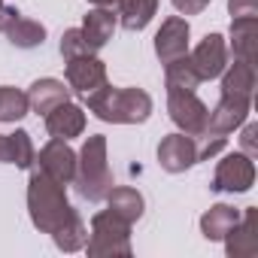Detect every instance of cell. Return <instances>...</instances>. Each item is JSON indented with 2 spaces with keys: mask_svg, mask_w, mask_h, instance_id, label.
<instances>
[{
  "mask_svg": "<svg viewBox=\"0 0 258 258\" xmlns=\"http://www.w3.org/2000/svg\"><path fill=\"white\" fill-rule=\"evenodd\" d=\"M115 25H118V16H115L112 7H94V10H88V16H85V22H82V37H85L88 49H91V52L103 49V46L112 40Z\"/></svg>",
  "mask_w": 258,
  "mask_h": 258,
  "instance_id": "cell-15",
  "label": "cell"
},
{
  "mask_svg": "<svg viewBox=\"0 0 258 258\" xmlns=\"http://www.w3.org/2000/svg\"><path fill=\"white\" fill-rule=\"evenodd\" d=\"M255 182V164L246 152H228L213 173V191H228V195H243Z\"/></svg>",
  "mask_w": 258,
  "mask_h": 258,
  "instance_id": "cell-6",
  "label": "cell"
},
{
  "mask_svg": "<svg viewBox=\"0 0 258 258\" xmlns=\"http://www.w3.org/2000/svg\"><path fill=\"white\" fill-rule=\"evenodd\" d=\"M164 85H167V91H198L201 76L195 73V67H191V61H188V55L164 67Z\"/></svg>",
  "mask_w": 258,
  "mask_h": 258,
  "instance_id": "cell-24",
  "label": "cell"
},
{
  "mask_svg": "<svg viewBox=\"0 0 258 258\" xmlns=\"http://www.w3.org/2000/svg\"><path fill=\"white\" fill-rule=\"evenodd\" d=\"M82 100L100 121L112 124H143L152 115V97L143 88H115L106 82Z\"/></svg>",
  "mask_w": 258,
  "mask_h": 258,
  "instance_id": "cell-2",
  "label": "cell"
},
{
  "mask_svg": "<svg viewBox=\"0 0 258 258\" xmlns=\"http://www.w3.org/2000/svg\"><path fill=\"white\" fill-rule=\"evenodd\" d=\"M173 7L179 16H198L210 7V0H173Z\"/></svg>",
  "mask_w": 258,
  "mask_h": 258,
  "instance_id": "cell-30",
  "label": "cell"
},
{
  "mask_svg": "<svg viewBox=\"0 0 258 258\" xmlns=\"http://www.w3.org/2000/svg\"><path fill=\"white\" fill-rule=\"evenodd\" d=\"M46 131H49V137H58V140L79 137L85 131V109L70 100L58 103L52 112H46Z\"/></svg>",
  "mask_w": 258,
  "mask_h": 258,
  "instance_id": "cell-14",
  "label": "cell"
},
{
  "mask_svg": "<svg viewBox=\"0 0 258 258\" xmlns=\"http://www.w3.org/2000/svg\"><path fill=\"white\" fill-rule=\"evenodd\" d=\"M88 4H91V7H115L118 0H88Z\"/></svg>",
  "mask_w": 258,
  "mask_h": 258,
  "instance_id": "cell-32",
  "label": "cell"
},
{
  "mask_svg": "<svg viewBox=\"0 0 258 258\" xmlns=\"http://www.w3.org/2000/svg\"><path fill=\"white\" fill-rule=\"evenodd\" d=\"M167 112L170 121L188 137H201L207 131V103L195 91H167Z\"/></svg>",
  "mask_w": 258,
  "mask_h": 258,
  "instance_id": "cell-5",
  "label": "cell"
},
{
  "mask_svg": "<svg viewBox=\"0 0 258 258\" xmlns=\"http://www.w3.org/2000/svg\"><path fill=\"white\" fill-rule=\"evenodd\" d=\"M4 34H7V40H10L16 49H37V46L46 43V28H43L40 22H34V19H25L22 13L13 16V22L7 25Z\"/></svg>",
  "mask_w": 258,
  "mask_h": 258,
  "instance_id": "cell-21",
  "label": "cell"
},
{
  "mask_svg": "<svg viewBox=\"0 0 258 258\" xmlns=\"http://www.w3.org/2000/svg\"><path fill=\"white\" fill-rule=\"evenodd\" d=\"M58 52H61V58H64V61L79 58V55H88L91 49H88V43H85V37H82V28H67V31L61 34Z\"/></svg>",
  "mask_w": 258,
  "mask_h": 258,
  "instance_id": "cell-27",
  "label": "cell"
},
{
  "mask_svg": "<svg viewBox=\"0 0 258 258\" xmlns=\"http://www.w3.org/2000/svg\"><path fill=\"white\" fill-rule=\"evenodd\" d=\"M255 49H258V16L231 19V52H234V58L255 64Z\"/></svg>",
  "mask_w": 258,
  "mask_h": 258,
  "instance_id": "cell-18",
  "label": "cell"
},
{
  "mask_svg": "<svg viewBox=\"0 0 258 258\" xmlns=\"http://www.w3.org/2000/svg\"><path fill=\"white\" fill-rule=\"evenodd\" d=\"M67 85L79 97H88L91 91H97L100 85H106V64L94 52L70 58L67 61Z\"/></svg>",
  "mask_w": 258,
  "mask_h": 258,
  "instance_id": "cell-10",
  "label": "cell"
},
{
  "mask_svg": "<svg viewBox=\"0 0 258 258\" xmlns=\"http://www.w3.org/2000/svg\"><path fill=\"white\" fill-rule=\"evenodd\" d=\"M222 94L252 100V94H255V64L234 58V64H228L222 70Z\"/></svg>",
  "mask_w": 258,
  "mask_h": 258,
  "instance_id": "cell-17",
  "label": "cell"
},
{
  "mask_svg": "<svg viewBox=\"0 0 258 258\" xmlns=\"http://www.w3.org/2000/svg\"><path fill=\"white\" fill-rule=\"evenodd\" d=\"M222 240H225V252L231 258H252V255H258V207L240 210L237 225Z\"/></svg>",
  "mask_w": 258,
  "mask_h": 258,
  "instance_id": "cell-11",
  "label": "cell"
},
{
  "mask_svg": "<svg viewBox=\"0 0 258 258\" xmlns=\"http://www.w3.org/2000/svg\"><path fill=\"white\" fill-rule=\"evenodd\" d=\"M73 185L76 195L88 204H97L109 195V188L115 185L112 170L106 164V137L103 134H91L85 140V146L76 152V173H73Z\"/></svg>",
  "mask_w": 258,
  "mask_h": 258,
  "instance_id": "cell-3",
  "label": "cell"
},
{
  "mask_svg": "<svg viewBox=\"0 0 258 258\" xmlns=\"http://www.w3.org/2000/svg\"><path fill=\"white\" fill-rule=\"evenodd\" d=\"M188 61H191L195 73L201 76V82H210V79L222 76V70L228 67V43H225V37L222 34H207L198 43V49L188 55Z\"/></svg>",
  "mask_w": 258,
  "mask_h": 258,
  "instance_id": "cell-9",
  "label": "cell"
},
{
  "mask_svg": "<svg viewBox=\"0 0 258 258\" xmlns=\"http://www.w3.org/2000/svg\"><path fill=\"white\" fill-rule=\"evenodd\" d=\"M188 37H191V28H188V22L182 16L164 19L158 34H155V55H158V61L167 67V64L185 58L188 55Z\"/></svg>",
  "mask_w": 258,
  "mask_h": 258,
  "instance_id": "cell-8",
  "label": "cell"
},
{
  "mask_svg": "<svg viewBox=\"0 0 258 258\" xmlns=\"http://www.w3.org/2000/svg\"><path fill=\"white\" fill-rule=\"evenodd\" d=\"M37 152L31 143L28 131H16V134H0V161L4 164H16L22 170H28L34 164Z\"/></svg>",
  "mask_w": 258,
  "mask_h": 258,
  "instance_id": "cell-20",
  "label": "cell"
},
{
  "mask_svg": "<svg viewBox=\"0 0 258 258\" xmlns=\"http://www.w3.org/2000/svg\"><path fill=\"white\" fill-rule=\"evenodd\" d=\"M16 13H19V10H13V7H7V4H4V0H0V34H4V31H7V25L13 22V16H16Z\"/></svg>",
  "mask_w": 258,
  "mask_h": 258,
  "instance_id": "cell-31",
  "label": "cell"
},
{
  "mask_svg": "<svg viewBox=\"0 0 258 258\" xmlns=\"http://www.w3.org/2000/svg\"><path fill=\"white\" fill-rule=\"evenodd\" d=\"M118 25L124 31H143L158 13V0H118Z\"/></svg>",
  "mask_w": 258,
  "mask_h": 258,
  "instance_id": "cell-23",
  "label": "cell"
},
{
  "mask_svg": "<svg viewBox=\"0 0 258 258\" xmlns=\"http://www.w3.org/2000/svg\"><path fill=\"white\" fill-rule=\"evenodd\" d=\"M249 106H252V100H246V97H228V94H222L219 103L207 115V131L204 134H219V137L234 134L237 127L249 118Z\"/></svg>",
  "mask_w": 258,
  "mask_h": 258,
  "instance_id": "cell-12",
  "label": "cell"
},
{
  "mask_svg": "<svg viewBox=\"0 0 258 258\" xmlns=\"http://www.w3.org/2000/svg\"><path fill=\"white\" fill-rule=\"evenodd\" d=\"M228 13H231V19L258 16V0H228Z\"/></svg>",
  "mask_w": 258,
  "mask_h": 258,
  "instance_id": "cell-29",
  "label": "cell"
},
{
  "mask_svg": "<svg viewBox=\"0 0 258 258\" xmlns=\"http://www.w3.org/2000/svg\"><path fill=\"white\" fill-rule=\"evenodd\" d=\"M67 100H70V88H67L61 79H52V76L37 79V82L31 85V91H28V103H31V109L40 112V115L52 112L58 103H67Z\"/></svg>",
  "mask_w": 258,
  "mask_h": 258,
  "instance_id": "cell-16",
  "label": "cell"
},
{
  "mask_svg": "<svg viewBox=\"0 0 258 258\" xmlns=\"http://www.w3.org/2000/svg\"><path fill=\"white\" fill-rule=\"evenodd\" d=\"M85 249L91 258H103V255H131V225L124 219H118L115 213L103 210L91 216V234L85 240Z\"/></svg>",
  "mask_w": 258,
  "mask_h": 258,
  "instance_id": "cell-4",
  "label": "cell"
},
{
  "mask_svg": "<svg viewBox=\"0 0 258 258\" xmlns=\"http://www.w3.org/2000/svg\"><path fill=\"white\" fill-rule=\"evenodd\" d=\"M67 185L55 182L52 176H46L40 167H31V179H28V213L37 231L43 234H55L61 225H67L76 210L67 201Z\"/></svg>",
  "mask_w": 258,
  "mask_h": 258,
  "instance_id": "cell-1",
  "label": "cell"
},
{
  "mask_svg": "<svg viewBox=\"0 0 258 258\" xmlns=\"http://www.w3.org/2000/svg\"><path fill=\"white\" fill-rule=\"evenodd\" d=\"M31 167H40V170H43L46 176H52L55 182L70 185V182H73V173H76V152L70 149L67 140L52 137V140L40 149V155L34 158Z\"/></svg>",
  "mask_w": 258,
  "mask_h": 258,
  "instance_id": "cell-7",
  "label": "cell"
},
{
  "mask_svg": "<svg viewBox=\"0 0 258 258\" xmlns=\"http://www.w3.org/2000/svg\"><path fill=\"white\" fill-rule=\"evenodd\" d=\"M109 204V213H115L118 219H124L127 225H134L143 219V210H146V201L137 188H127V185H115L109 188V195L103 198Z\"/></svg>",
  "mask_w": 258,
  "mask_h": 258,
  "instance_id": "cell-19",
  "label": "cell"
},
{
  "mask_svg": "<svg viewBox=\"0 0 258 258\" xmlns=\"http://www.w3.org/2000/svg\"><path fill=\"white\" fill-rule=\"evenodd\" d=\"M158 164L167 173H185L191 164H198V143H195V137H188L182 131L167 134L158 143Z\"/></svg>",
  "mask_w": 258,
  "mask_h": 258,
  "instance_id": "cell-13",
  "label": "cell"
},
{
  "mask_svg": "<svg viewBox=\"0 0 258 258\" xmlns=\"http://www.w3.org/2000/svg\"><path fill=\"white\" fill-rule=\"evenodd\" d=\"M31 112V103H28V94L13 88V85H0V121H22L25 115Z\"/></svg>",
  "mask_w": 258,
  "mask_h": 258,
  "instance_id": "cell-25",
  "label": "cell"
},
{
  "mask_svg": "<svg viewBox=\"0 0 258 258\" xmlns=\"http://www.w3.org/2000/svg\"><path fill=\"white\" fill-rule=\"evenodd\" d=\"M52 240H55V246H58L61 252H76V249H85L88 228H85V222L79 219V213H76L67 225H61V228L52 234Z\"/></svg>",
  "mask_w": 258,
  "mask_h": 258,
  "instance_id": "cell-26",
  "label": "cell"
},
{
  "mask_svg": "<svg viewBox=\"0 0 258 258\" xmlns=\"http://www.w3.org/2000/svg\"><path fill=\"white\" fill-rule=\"evenodd\" d=\"M243 134H240V152H246L249 158L258 155V124L255 121H243Z\"/></svg>",
  "mask_w": 258,
  "mask_h": 258,
  "instance_id": "cell-28",
  "label": "cell"
},
{
  "mask_svg": "<svg viewBox=\"0 0 258 258\" xmlns=\"http://www.w3.org/2000/svg\"><path fill=\"white\" fill-rule=\"evenodd\" d=\"M240 219V210L231 204H213L204 216H201V234L207 240H222Z\"/></svg>",
  "mask_w": 258,
  "mask_h": 258,
  "instance_id": "cell-22",
  "label": "cell"
}]
</instances>
